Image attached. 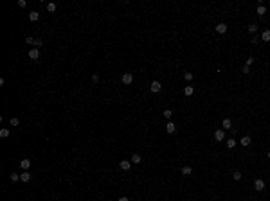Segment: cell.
I'll return each instance as SVG.
<instances>
[{
	"instance_id": "6da1fadb",
	"label": "cell",
	"mask_w": 270,
	"mask_h": 201,
	"mask_svg": "<svg viewBox=\"0 0 270 201\" xmlns=\"http://www.w3.org/2000/svg\"><path fill=\"white\" fill-rule=\"evenodd\" d=\"M160 90H162V84H160L159 81H153V83L150 84V92H151V93H159Z\"/></svg>"
},
{
	"instance_id": "7a4b0ae2",
	"label": "cell",
	"mask_w": 270,
	"mask_h": 201,
	"mask_svg": "<svg viewBox=\"0 0 270 201\" xmlns=\"http://www.w3.org/2000/svg\"><path fill=\"white\" fill-rule=\"evenodd\" d=\"M121 81H122L124 84H130L131 81H133V76H131V72H124V74H122V77H121Z\"/></svg>"
},
{
	"instance_id": "3957f363",
	"label": "cell",
	"mask_w": 270,
	"mask_h": 201,
	"mask_svg": "<svg viewBox=\"0 0 270 201\" xmlns=\"http://www.w3.org/2000/svg\"><path fill=\"white\" fill-rule=\"evenodd\" d=\"M29 58L32 61H38V59H40V50H38V49H31L29 50Z\"/></svg>"
},
{
	"instance_id": "277c9868",
	"label": "cell",
	"mask_w": 270,
	"mask_h": 201,
	"mask_svg": "<svg viewBox=\"0 0 270 201\" xmlns=\"http://www.w3.org/2000/svg\"><path fill=\"white\" fill-rule=\"evenodd\" d=\"M119 167L122 169V171H130L131 162H128V160H121V162H119Z\"/></svg>"
},
{
	"instance_id": "5b68a950",
	"label": "cell",
	"mask_w": 270,
	"mask_h": 201,
	"mask_svg": "<svg viewBox=\"0 0 270 201\" xmlns=\"http://www.w3.org/2000/svg\"><path fill=\"white\" fill-rule=\"evenodd\" d=\"M214 138H216L218 142H221L223 138H225V131H223V129H216V131H214Z\"/></svg>"
},
{
	"instance_id": "8992f818",
	"label": "cell",
	"mask_w": 270,
	"mask_h": 201,
	"mask_svg": "<svg viewBox=\"0 0 270 201\" xmlns=\"http://www.w3.org/2000/svg\"><path fill=\"white\" fill-rule=\"evenodd\" d=\"M254 189H256V190H263V189H265V181L258 178V180L254 181Z\"/></svg>"
},
{
	"instance_id": "52a82bcc",
	"label": "cell",
	"mask_w": 270,
	"mask_h": 201,
	"mask_svg": "<svg viewBox=\"0 0 270 201\" xmlns=\"http://www.w3.org/2000/svg\"><path fill=\"white\" fill-rule=\"evenodd\" d=\"M216 32L218 34H225L227 32V23H218L216 25Z\"/></svg>"
},
{
	"instance_id": "ba28073f",
	"label": "cell",
	"mask_w": 270,
	"mask_h": 201,
	"mask_svg": "<svg viewBox=\"0 0 270 201\" xmlns=\"http://www.w3.org/2000/svg\"><path fill=\"white\" fill-rule=\"evenodd\" d=\"M20 167L23 169V171H29V167H31V160H29V158H23V160L20 162Z\"/></svg>"
},
{
	"instance_id": "9c48e42d",
	"label": "cell",
	"mask_w": 270,
	"mask_h": 201,
	"mask_svg": "<svg viewBox=\"0 0 270 201\" xmlns=\"http://www.w3.org/2000/svg\"><path fill=\"white\" fill-rule=\"evenodd\" d=\"M29 20L31 22H38V20H40V13H38V11H31V13H29Z\"/></svg>"
},
{
	"instance_id": "30bf717a",
	"label": "cell",
	"mask_w": 270,
	"mask_h": 201,
	"mask_svg": "<svg viewBox=\"0 0 270 201\" xmlns=\"http://www.w3.org/2000/svg\"><path fill=\"white\" fill-rule=\"evenodd\" d=\"M166 131H168V133L171 135V133H175V131H177V126H175V124L169 120V122H168V126H166Z\"/></svg>"
},
{
	"instance_id": "8fae6325",
	"label": "cell",
	"mask_w": 270,
	"mask_h": 201,
	"mask_svg": "<svg viewBox=\"0 0 270 201\" xmlns=\"http://www.w3.org/2000/svg\"><path fill=\"white\" fill-rule=\"evenodd\" d=\"M20 180H22V181H29V180H31V172L23 171V172L20 174Z\"/></svg>"
},
{
	"instance_id": "7c38bea8",
	"label": "cell",
	"mask_w": 270,
	"mask_h": 201,
	"mask_svg": "<svg viewBox=\"0 0 270 201\" xmlns=\"http://www.w3.org/2000/svg\"><path fill=\"white\" fill-rule=\"evenodd\" d=\"M221 126H223V129H230V126H232V122H230V119H223V122H221Z\"/></svg>"
},
{
	"instance_id": "4fadbf2b",
	"label": "cell",
	"mask_w": 270,
	"mask_h": 201,
	"mask_svg": "<svg viewBox=\"0 0 270 201\" xmlns=\"http://www.w3.org/2000/svg\"><path fill=\"white\" fill-rule=\"evenodd\" d=\"M261 38H263V41H270V29L263 31V34H261Z\"/></svg>"
},
{
	"instance_id": "5bb4252c",
	"label": "cell",
	"mask_w": 270,
	"mask_h": 201,
	"mask_svg": "<svg viewBox=\"0 0 270 201\" xmlns=\"http://www.w3.org/2000/svg\"><path fill=\"white\" fill-rule=\"evenodd\" d=\"M191 172H193V169H191L189 165H186V167H182V174H184V176H189Z\"/></svg>"
},
{
	"instance_id": "9a60e30c",
	"label": "cell",
	"mask_w": 270,
	"mask_h": 201,
	"mask_svg": "<svg viewBox=\"0 0 270 201\" xmlns=\"http://www.w3.org/2000/svg\"><path fill=\"white\" fill-rule=\"evenodd\" d=\"M140 154H131V163H140Z\"/></svg>"
},
{
	"instance_id": "2e32d148",
	"label": "cell",
	"mask_w": 270,
	"mask_h": 201,
	"mask_svg": "<svg viewBox=\"0 0 270 201\" xmlns=\"http://www.w3.org/2000/svg\"><path fill=\"white\" fill-rule=\"evenodd\" d=\"M227 147H229V149H234V147H236V140H234V138H229V140H227Z\"/></svg>"
},
{
	"instance_id": "e0dca14e",
	"label": "cell",
	"mask_w": 270,
	"mask_h": 201,
	"mask_svg": "<svg viewBox=\"0 0 270 201\" xmlns=\"http://www.w3.org/2000/svg\"><path fill=\"white\" fill-rule=\"evenodd\" d=\"M47 11L54 13V11H56V4H54V2H49V4H47Z\"/></svg>"
},
{
	"instance_id": "ac0fdd59",
	"label": "cell",
	"mask_w": 270,
	"mask_h": 201,
	"mask_svg": "<svg viewBox=\"0 0 270 201\" xmlns=\"http://www.w3.org/2000/svg\"><path fill=\"white\" fill-rule=\"evenodd\" d=\"M241 145H245V147L250 145V137H243V138H241Z\"/></svg>"
},
{
	"instance_id": "d6986e66",
	"label": "cell",
	"mask_w": 270,
	"mask_h": 201,
	"mask_svg": "<svg viewBox=\"0 0 270 201\" xmlns=\"http://www.w3.org/2000/svg\"><path fill=\"white\" fill-rule=\"evenodd\" d=\"M193 92H195V90H193V86H186V88H184V93H186L187 97H189V95H193Z\"/></svg>"
},
{
	"instance_id": "ffe728a7",
	"label": "cell",
	"mask_w": 270,
	"mask_h": 201,
	"mask_svg": "<svg viewBox=\"0 0 270 201\" xmlns=\"http://www.w3.org/2000/svg\"><path fill=\"white\" fill-rule=\"evenodd\" d=\"M0 137H2V138H7V137H9V129H6V128L0 129Z\"/></svg>"
},
{
	"instance_id": "44dd1931",
	"label": "cell",
	"mask_w": 270,
	"mask_h": 201,
	"mask_svg": "<svg viewBox=\"0 0 270 201\" xmlns=\"http://www.w3.org/2000/svg\"><path fill=\"white\" fill-rule=\"evenodd\" d=\"M256 31H258V25H256V23H250V25H249V32H250V34H254Z\"/></svg>"
},
{
	"instance_id": "7402d4cb",
	"label": "cell",
	"mask_w": 270,
	"mask_h": 201,
	"mask_svg": "<svg viewBox=\"0 0 270 201\" xmlns=\"http://www.w3.org/2000/svg\"><path fill=\"white\" fill-rule=\"evenodd\" d=\"M162 115H164V117H166V119L169 120L171 117H173V111H171V110H164V113H162Z\"/></svg>"
},
{
	"instance_id": "603a6c76",
	"label": "cell",
	"mask_w": 270,
	"mask_h": 201,
	"mask_svg": "<svg viewBox=\"0 0 270 201\" xmlns=\"http://www.w3.org/2000/svg\"><path fill=\"white\" fill-rule=\"evenodd\" d=\"M232 178H234L236 181H240L241 180V172L240 171H234V172H232Z\"/></svg>"
},
{
	"instance_id": "cb8c5ba5",
	"label": "cell",
	"mask_w": 270,
	"mask_h": 201,
	"mask_svg": "<svg viewBox=\"0 0 270 201\" xmlns=\"http://www.w3.org/2000/svg\"><path fill=\"white\" fill-rule=\"evenodd\" d=\"M32 45H34V47H41V45H43V40H41V38H34V43H32Z\"/></svg>"
},
{
	"instance_id": "d4e9b609",
	"label": "cell",
	"mask_w": 270,
	"mask_h": 201,
	"mask_svg": "<svg viewBox=\"0 0 270 201\" xmlns=\"http://www.w3.org/2000/svg\"><path fill=\"white\" fill-rule=\"evenodd\" d=\"M265 13H267V9H265V6H258V14H259V16H263Z\"/></svg>"
},
{
	"instance_id": "484cf974",
	"label": "cell",
	"mask_w": 270,
	"mask_h": 201,
	"mask_svg": "<svg viewBox=\"0 0 270 201\" xmlns=\"http://www.w3.org/2000/svg\"><path fill=\"white\" fill-rule=\"evenodd\" d=\"M20 180V174H16V172H11V181H18Z\"/></svg>"
},
{
	"instance_id": "4316f807",
	"label": "cell",
	"mask_w": 270,
	"mask_h": 201,
	"mask_svg": "<svg viewBox=\"0 0 270 201\" xmlns=\"http://www.w3.org/2000/svg\"><path fill=\"white\" fill-rule=\"evenodd\" d=\"M184 79H186V81H191V79H193V74H191V72H186V74H184Z\"/></svg>"
},
{
	"instance_id": "83f0119b",
	"label": "cell",
	"mask_w": 270,
	"mask_h": 201,
	"mask_svg": "<svg viewBox=\"0 0 270 201\" xmlns=\"http://www.w3.org/2000/svg\"><path fill=\"white\" fill-rule=\"evenodd\" d=\"M18 124H20V120H18L16 117H13V119H11V126H18Z\"/></svg>"
},
{
	"instance_id": "f1b7e54d",
	"label": "cell",
	"mask_w": 270,
	"mask_h": 201,
	"mask_svg": "<svg viewBox=\"0 0 270 201\" xmlns=\"http://www.w3.org/2000/svg\"><path fill=\"white\" fill-rule=\"evenodd\" d=\"M241 72H243V74H249V72H250L249 65H243V68H241Z\"/></svg>"
},
{
	"instance_id": "f546056e",
	"label": "cell",
	"mask_w": 270,
	"mask_h": 201,
	"mask_svg": "<svg viewBox=\"0 0 270 201\" xmlns=\"http://www.w3.org/2000/svg\"><path fill=\"white\" fill-rule=\"evenodd\" d=\"M25 43H31V45H32V43H34V38H32V36H27V38H25Z\"/></svg>"
},
{
	"instance_id": "4dcf8cb0",
	"label": "cell",
	"mask_w": 270,
	"mask_h": 201,
	"mask_svg": "<svg viewBox=\"0 0 270 201\" xmlns=\"http://www.w3.org/2000/svg\"><path fill=\"white\" fill-rule=\"evenodd\" d=\"M18 6H20V7H25V6H27V2H25V0H18Z\"/></svg>"
},
{
	"instance_id": "1f68e13d",
	"label": "cell",
	"mask_w": 270,
	"mask_h": 201,
	"mask_svg": "<svg viewBox=\"0 0 270 201\" xmlns=\"http://www.w3.org/2000/svg\"><path fill=\"white\" fill-rule=\"evenodd\" d=\"M252 63H254V58H247V63H245V65H249V67H250Z\"/></svg>"
},
{
	"instance_id": "d6a6232c",
	"label": "cell",
	"mask_w": 270,
	"mask_h": 201,
	"mask_svg": "<svg viewBox=\"0 0 270 201\" xmlns=\"http://www.w3.org/2000/svg\"><path fill=\"white\" fill-rule=\"evenodd\" d=\"M92 81H94V83H97V81H99V76H97V74H94V76H92Z\"/></svg>"
},
{
	"instance_id": "836d02e7",
	"label": "cell",
	"mask_w": 270,
	"mask_h": 201,
	"mask_svg": "<svg viewBox=\"0 0 270 201\" xmlns=\"http://www.w3.org/2000/svg\"><path fill=\"white\" fill-rule=\"evenodd\" d=\"M117 201H130V199H128L126 196H122V198H119V199H117Z\"/></svg>"
},
{
	"instance_id": "e575fe53",
	"label": "cell",
	"mask_w": 270,
	"mask_h": 201,
	"mask_svg": "<svg viewBox=\"0 0 270 201\" xmlns=\"http://www.w3.org/2000/svg\"><path fill=\"white\" fill-rule=\"evenodd\" d=\"M268 158H270V151H268Z\"/></svg>"
}]
</instances>
